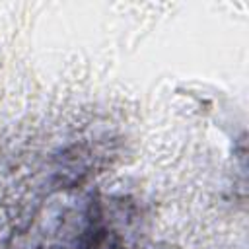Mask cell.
Masks as SVG:
<instances>
[{
    "mask_svg": "<svg viewBox=\"0 0 249 249\" xmlns=\"http://www.w3.org/2000/svg\"><path fill=\"white\" fill-rule=\"evenodd\" d=\"M136 202L62 179L18 231L14 249H134Z\"/></svg>",
    "mask_w": 249,
    "mask_h": 249,
    "instance_id": "cell-1",
    "label": "cell"
}]
</instances>
